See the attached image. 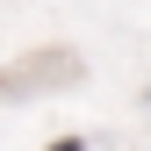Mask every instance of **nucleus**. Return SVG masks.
I'll return each mask as SVG.
<instances>
[{
  "instance_id": "1",
  "label": "nucleus",
  "mask_w": 151,
  "mask_h": 151,
  "mask_svg": "<svg viewBox=\"0 0 151 151\" xmlns=\"http://www.w3.org/2000/svg\"><path fill=\"white\" fill-rule=\"evenodd\" d=\"M50 151H86V144H79V137H65V144H50Z\"/></svg>"
}]
</instances>
